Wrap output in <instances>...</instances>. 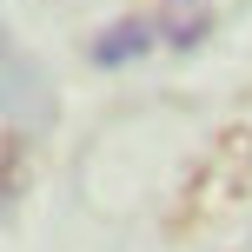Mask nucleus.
<instances>
[{
  "instance_id": "1",
  "label": "nucleus",
  "mask_w": 252,
  "mask_h": 252,
  "mask_svg": "<svg viewBox=\"0 0 252 252\" xmlns=\"http://www.w3.org/2000/svg\"><path fill=\"white\" fill-rule=\"evenodd\" d=\"M153 40H159L153 20H120V27H106V33L93 40V60L100 66H126V60H139V53H153Z\"/></svg>"
},
{
  "instance_id": "2",
  "label": "nucleus",
  "mask_w": 252,
  "mask_h": 252,
  "mask_svg": "<svg viewBox=\"0 0 252 252\" xmlns=\"http://www.w3.org/2000/svg\"><path fill=\"white\" fill-rule=\"evenodd\" d=\"M153 27H159V40H173V47H199L206 27H213V7H206V0H166Z\"/></svg>"
},
{
  "instance_id": "3",
  "label": "nucleus",
  "mask_w": 252,
  "mask_h": 252,
  "mask_svg": "<svg viewBox=\"0 0 252 252\" xmlns=\"http://www.w3.org/2000/svg\"><path fill=\"white\" fill-rule=\"evenodd\" d=\"M20 93H33V73L20 66V53L7 47V33H0V106H13Z\"/></svg>"
},
{
  "instance_id": "4",
  "label": "nucleus",
  "mask_w": 252,
  "mask_h": 252,
  "mask_svg": "<svg viewBox=\"0 0 252 252\" xmlns=\"http://www.w3.org/2000/svg\"><path fill=\"white\" fill-rule=\"evenodd\" d=\"M246 252H252V246H246Z\"/></svg>"
}]
</instances>
